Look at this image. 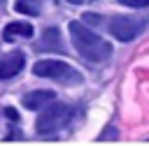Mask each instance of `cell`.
Masks as SVG:
<instances>
[{
    "label": "cell",
    "instance_id": "obj_10",
    "mask_svg": "<svg viewBox=\"0 0 149 146\" xmlns=\"http://www.w3.org/2000/svg\"><path fill=\"white\" fill-rule=\"evenodd\" d=\"M119 5H126V7H133V9H142V7H149V0H116Z\"/></svg>",
    "mask_w": 149,
    "mask_h": 146
},
{
    "label": "cell",
    "instance_id": "obj_5",
    "mask_svg": "<svg viewBox=\"0 0 149 146\" xmlns=\"http://www.w3.org/2000/svg\"><path fill=\"white\" fill-rule=\"evenodd\" d=\"M26 65V56L21 51H12L9 56L0 58V79H12L16 76Z\"/></svg>",
    "mask_w": 149,
    "mask_h": 146
},
{
    "label": "cell",
    "instance_id": "obj_3",
    "mask_svg": "<svg viewBox=\"0 0 149 146\" xmlns=\"http://www.w3.org/2000/svg\"><path fill=\"white\" fill-rule=\"evenodd\" d=\"M149 25V14L135 16V14H116L107 21V30L112 37H116L119 42H133L137 35L144 32V28Z\"/></svg>",
    "mask_w": 149,
    "mask_h": 146
},
{
    "label": "cell",
    "instance_id": "obj_8",
    "mask_svg": "<svg viewBox=\"0 0 149 146\" xmlns=\"http://www.w3.org/2000/svg\"><path fill=\"white\" fill-rule=\"evenodd\" d=\"M49 100H54V90H33V93H28V95H23V100H21V104L26 107V109H42Z\"/></svg>",
    "mask_w": 149,
    "mask_h": 146
},
{
    "label": "cell",
    "instance_id": "obj_9",
    "mask_svg": "<svg viewBox=\"0 0 149 146\" xmlns=\"http://www.w3.org/2000/svg\"><path fill=\"white\" fill-rule=\"evenodd\" d=\"M14 9H16V12H21V14L37 16V14H40V0H16Z\"/></svg>",
    "mask_w": 149,
    "mask_h": 146
},
{
    "label": "cell",
    "instance_id": "obj_2",
    "mask_svg": "<svg viewBox=\"0 0 149 146\" xmlns=\"http://www.w3.org/2000/svg\"><path fill=\"white\" fill-rule=\"evenodd\" d=\"M72 107L70 104H65V102H47L44 104V109H42V114L37 116V121H35V130H37V134H54V132H58V130H63L68 123H70V118H72Z\"/></svg>",
    "mask_w": 149,
    "mask_h": 146
},
{
    "label": "cell",
    "instance_id": "obj_4",
    "mask_svg": "<svg viewBox=\"0 0 149 146\" xmlns=\"http://www.w3.org/2000/svg\"><path fill=\"white\" fill-rule=\"evenodd\" d=\"M33 74L35 76H47V79H54V81H61L65 86H77L84 81L81 72H77L72 65L63 63V60H37L33 65Z\"/></svg>",
    "mask_w": 149,
    "mask_h": 146
},
{
    "label": "cell",
    "instance_id": "obj_11",
    "mask_svg": "<svg viewBox=\"0 0 149 146\" xmlns=\"http://www.w3.org/2000/svg\"><path fill=\"white\" fill-rule=\"evenodd\" d=\"M107 137H116V130H114V127H107V130L100 134V141H105Z\"/></svg>",
    "mask_w": 149,
    "mask_h": 146
},
{
    "label": "cell",
    "instance_id": "obj_6",
    "mask_svg": "<svg viewBox=\"0 0 149 146\" xmlns=\"http://www.w3.org/2000/svg\"><path fill=\"white\" fill-rule=\"evenodd\" d=\"M33 25L30 23H23V21H14V23H7L5 30H2V39L5 42H14V39H30L33 37Z\"/></svg>",
    "mask_w": 149,
    "mask_h": 146
},
{
    "label": "cell",
    "instance_id": "obj_12",
    "mask_svg": "<svg viewBox=\"0 0 149 146\" xmlns=\"http://www.w3.org/2000/svg\"><path fill=\"white\" fill-rule=\"evenodd\" d=\"M70 5H88V2H93V0H68Z\"/></svg>",
    "mask_w": 149,
    "mask_h": 146
},
{
    "label": "cell",
    "instance_id": "obj_7",
    "mask_svg": "<svg viewBox=\"0 0 149 146\" xmlns=\"http://www.w3.org/2000/svg\"><path fill=\"white\" fill-rule=\"evenodd\" d=\"M37 51H65L58 28H47L44 30V35H42V39L37 44Z\"/></svg>",
    "mask_w": 149,
    "mask_h": 146
},
{
    "label": "cell",
    "instance_id": "obj_1",
    "mask_svg": "<svg viewBox=\"0 0 149 146\" xmlns=\"http://www.w3.org/2000/svg\"><path fill=\"white\" fill-rule=\"evenodd\" d=\"M70 30V39L72 46L77 49V53L88 60V63H102L112 56V44L107 39H102L100 35H95L91 28H86L81 21H70L68 25Z\"/></svg>",
    "mask_w": 149,
    "mask_h": 146
}]
</instances>
